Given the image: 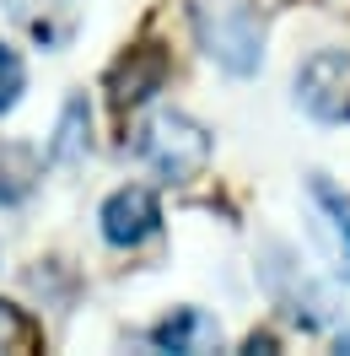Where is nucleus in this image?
<instances>
[{
    "label": "nucleus",
    "mask_w": 350,
    "mask_h": 356,
    "mask_svg": "<svg viewBox=\"0 0 350 356\" xmlns=\"http://www.w3.org/2000/svg\"><path fill=\"white\" fill-rule=\"evenodd\" d=\"M199 49L226 76H253L264 60V17L253 0H189Z\"/></svg>",
    "instance_id": "nucleus-1"
},
{
    "label": "nucleus",
    "mask_w": 350,
    "mask_h": 356,
    "mask_svg": "<svg viewBox=\"0 0 350 356\" xmlns=\"http://www.w3.org/2000/svg\"><path fill=\"white\" fill-rule=\"evenodd\" d=\"M216 340H221L216 318H210V313H199V308H178L173 318H162V324L151 330V346H162V351H183V356L210 351Z\"/></svg>",
    "instance_id": "nucleus-8"
},
{
    "label": "nucleus",
    "mask_w": 350,
    "mask_h": 356,
    "mask_svg": "<svg viewBox=\"0 0 350 356\" xmlns=\"http://www.w3.org/2000/svg\"><path fill=\"white\" fill-rule=\"evenodd\" d=\"M22 87H27V70H22V60H17V49H6V44H0V113H6V108H17Z\"/></svg>",
    "instance_id": "nucleus-11"
},
{
    "label": "nucleus",
    "mask_w": 350,
    "mask_h": 356,
    "mask_svg": "<svg viewBox=\"0 0 350 356\" xmlns=\"http://www.w3.org/2000/svg\"><path fill=\"white\" fill-rule=\"evenodd\" d=\"M307 222H312V243L328 259V270L350 281V200L324 173L307 178Z\"/></svg>",
    "instance_id": "nucleus-4"
},
{
    "label": "nucleus",
    "mask_w": 350,
    "mask_h": 356,
    "mask_svg": "<svg viewBox=\"0 0 350 356\" xmlns=\"http://www.w3.org/2000/svg\"><path fill=\"white\" fill-rule=\"evenodd\" d=\"M297 103L318 124H345L350 119V54L345 49H318L297 70Z\"/></svg>",
    "instance_id": "nucleus-3"
},
{
    "label": "nucleus",
    "mask_w": 350,
    "mask_h": 356,
    "mask_svg": "<svg viewBox=\"0 0 350 356\" xmlns=\"http://www.w3.org/2000/svg\"><path fill=\"white\" fill-rule=\"evenodd\" d=\"M135 146H140V156H146L167 184H189V178L205 173V162H210V130L194 124L189 113H173V108L151 113V119L140 124V140H135Z\"/></svg>",
    "instance_id": "nucleus-2"
},
{
    "label": "nucleus",
    "mask_w": 350,
    "mask_h": 356,
    "mask_svg": "<svg viewBox=\"0 0 350 356\" xmlns=\"http://www.w3.org/2000/svg\"><path fill=\"white\" fill-rule=\"evenodd\" d=\"M92 146V113H87V97H70L65 113H60V130H54V146H49V162L54 168H76Z\"/></svg>",
    "instance_id": "nucleus-9"
},
{
    "label": "nucleus",
    "mask_w": 350,
    "mask_h": 356,
    "mask_svg": "<svg viewBox=\"0 0 350 356\" xmlns=\"http://www.w3.org/2000/svg\"><path fill=\"white\" fill-rule=\"evenodd\" d=\"M264 281H269L275 302H281L291 318H302V324H328V297H324V291H312L307 281H297V265H285L281 248L269 254V265H264Z\"/></svg>",
    "instance_id": "nucleus-7"
},
{
    "label": "nucleus",
    "mask_w": 350,
    "mask_h": 356,
    "mask_svg": "<svg viewBox=\"0 0 350 356\" xmlns=\"http://www.w3.org/2000/svg\"><path fill=\"white\" fill-rule=\"evenodd\" d=\"M0 351H11V356L44 351V330H38L17 302H6V297H0Z\"/></svg>",
    "instance_id": "nucleus-10"
},
{
    "label": "nucleus",
    "mask_w": 350,
    "mask_h": 356,
    "mask_svg": "<svg viewBox=\"0 0 350 356\" xmlns=\"http://www.w3.org/2000/svg\"><path fill=\"white\" fill-rule=\"evenodd\" d=\"M162 81H167V54H162L156 44H140V49H130V54L113 65L108 92H113L119 108H135V103H146L151 92H162Z\"/></svg>",
    "instance_id": "nucleus-6"
},
{
    "label": "nucleus",
    "mask_w": 350,
    "mask_h": 356,
    "mask_svg": "<svg viewBox=\"0 0 350 356\" xmlns=\"http://www.w3.org/2000/svg\"><path fill=\"white\" fill-rule=\"evenodd\" d=\"M103 238H108L113 248H140L146 238H156L162 232V205H156L151 189H140V184H130V189H113L108 200H103Z\"/></svg>",
    "instance_id": "nucleus-5"
},
{
    "label": "nucleus",
    "mask_w": 350,
    "mask_h": 356,
    "mask_svg": "<svg viewBox=\"0 0 350 356\" xmlns=\"http://www.w3.org/2000/svg\"><path fill=\"white\" fill-rule=\"evenodd\" d=\"M54 6H65V0H6V11H11L17 22H38V17L54 11Z\"/></svg>",
    "instance_id": "nucleus-12"
}]
</instances>
